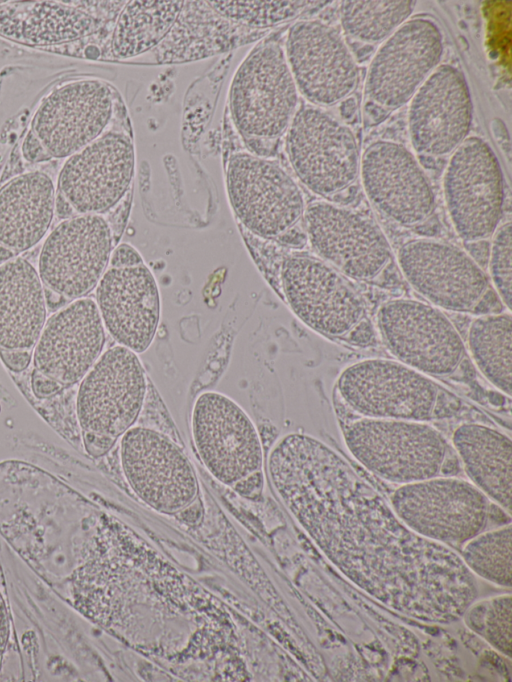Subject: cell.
Returning <instances> with one entry per match:
<instances>
[{
    "instance_id": "6da1fadb",
    "label": "cell",
    "mask_w": 512,
    "mask_h": 682,
    "mask_svg": "<svg viewBox=\"0 0 512 682\" xmlns=\"http://www.w3.org/2000/svg\"><path fill=\"white\" fill-rule=\"evenodd\" d=\"M267 468L277 496L324 557L379 603L447 625L477 600L478 583L462 557L411 531L320 439L299 432L282 436Z\"/></svg>"
},
{
    "instance_id": "7a4b0ae2",
    "label": "cell",
    "mask_w": 512,
    "mask_h": 682,
    "mask_svg": "<svg viewBox=\"0 0 512 682\" xmlns=\"http://www.w3.org/2000/svg\"><path fill=\"white\" fill-rule=\"evenodd\" d=\"M147 393L138 354L121 345L104 351L79 382L76 417L85 452L106 455L137 421Z\"/></svg>"
},
{
    "instance_id": "3957f363",
    "label": "cell",
    "mask_w": 512,
    "mask_h": 682,
    "mask_svg": "<svg viewBox=\"0 0 512 682\" xmlns=\"http://www.w3.org/2000/svg\"><path fill=\"white\" fill-rule=\"evenodd\" d=\"M298 103L283 47L274 41L255 46L238 66L229 89L230 115L250 153L268 158L266 144L285 134Z\"/></svg>"
},
{
    "instance_id": "277c9868",
    "label": "cell",
    "mask_w": 512,
    "mask_h": 682,
    "mask_svg": "<svg viewBox=\"0 0 512 682\" xmlns=\"http://www.w3.org/2000/svg\"><path fill=\"white\" fill-rule=\"evenodd\" d=\"M341 432L356 461L397 485L439 476L448 455L446 439L426 421L359 416L344 423Z\"/></svg>"
},
{
    "instance_id": "5b68a950",
    "label": "cell",
    "mask_w": 512,
    "mask_h": 682,
    "mask_svg": "<svg viewBox=\"0 0 512 682\" xmlns=\"http://www.w3.org/2000/svg\"><path fill=\"white\" fill-rule=\"evenodd\" d=\"M490 502L470 481L435 476L399 485L389 503L411 531L451 548L483 532Z\"/></svg>"
},
{
    "instance_id": "8992f818",
    "label": "cell",
    "mask_w": 512,
    "mask_h": 682,
    "mask_svg": "<svg viewBox=\"0 0 512 682\" xmlns=\"http://www.w3.org/2000/svg\"><path fill=\"white\" fill-rule=\"evenodd\" d=\"M442 192L461 240L476 243L491 238L502 221L505 185L501 164L487 141L469 136L450 154Z\"/></svg>"
},
{
    "instance_id": "52a82bcc",
    "label": "cell",
    "mask_w": 512,
    "mask_h": 682,
    "mask_svg": "<svg viewBox=\"0 0 512 682\" xmlns=\"http://www.w3.org/2000/svg\"><path fill=\"white\" fill-rule=\"evenodd\" d=\"M285 150L297 178L316 195L340 193L359 175L361 156L353 131L324 108L298 107L285 132Z\"/></svg>"
},
{
    "instance_id": "ba28073f",
    "label": "cell",
    "mask_w": 512,
    "mask_h": 682,
    "mask_svg": "<svg viewBox=\"0 0 512 682\" xmlns=\"http://www.w3.org/2000/svg\"><path fill=\"white\" fill-rule=\"evenodd\" d=\"M343 403L360 417L428 421L440 394L431 377L391 359L346 366L336 380Z\"/></svg>"
},
{
    "instance_id": "9c48e42d",
    "label": "cell",
    "mask_w": 512,
    "mask_h": 682,
    "mask_svg": "<svg viewBox=\"0 0 512 682\" xmlns=\"http://www.w3.org/2000/svg\"><path fill=\"white\" fill-rule=\"evenodd\" d=\"M377 330L394 358L429 377L456 371L465 344L439 308L411 298L384 302L376 314Z\"/></svg>"
},
{
    "instance_id": "30bf717a",
    "label": "cell",
    "mask_w": 512,
    "mask_h": 682,
    "mask_svg": "<svg viewBox=\"0 0 512 682\" xmlns=\"http://www.w3.org/2000/svg\"><path fill=\"white\" fill-rule=\"evenodd\" d=\"M226 188L238 220L253 234L279 238L303 217L298 183L278 163L246 151L229 157Z\"/></svg>"
},
{
    "instance_id": "8fae6325",
    "label": "cell",
    "mask_w": 512,
    "mask_h": 682,
    "mask_svg": "<svg viewBox=\"0 0 512 682\" xmlns=\"http://www.w3.org/2000/svg\"><path fill=\"white\" fill-rule=\"evenodd\" d=\"M120 462L135 495L153 510L175 515L198 497L193 466L167 435L133 426L120 438Z\"/></svg>"
},
{
    "instance_id": "7c38bea8",
    "label": "cell",
    "mask_w": 512,
    "mask_h": 682,
    "mask_svg": "<svg viewBox=\"0 0 512 682\" xmlns=\"http://www.w3.org/2000/svg\"><path fill=\"white\" fill-rule=\"evenodd\" d=\"M191 433L197 454L209 473L232 487L262 470L263 448L249 415L230 397L201 393L191 413Z\"/></svg>"
},
{
    "instance_id": "4fadbf2b",
    "label": "cell",
    "mask_w": 512,
    "mask_h": 682,
    "mask_svg": "<svg viewBox=\"0 0 512 682\" xmlns=\"http://www.w3.org/2000/svg\"><path fill=\"white\" fill-rule=\"evenodd\" d=\"M443 55L438 24L426 17L408 19L380 44L370 61L364 83L369 102L387 111L404 106Z\"/></svg>"
},
{
    "instance_id": "5bb4252c",
    "label": "cell",
    "mask_w": 512,
    "mask_h": 682,
    "mask_svg": "<svg viewBox=\"0 0 512 682\" xmlns=\"http://www.w3.org/2000/svg\"><path fill=\"white\" fill-rule=\"evenodd\" d=\"M283 49L297 90L311 105H336L356 89L359 71L355 58L331 24L320 19L293 23Z\"/></svg>"
},
{
    "instance_id": "9a60e30c",
    "label": "cell",
    "mask_w": 512,
    "mask_h": 682,
    "mask_svg": "<svg viewBox=\"0 0 512 682\" xmlns=\"http://www.w3.org/2000/svg\"><path fill=\"white\" fill-rule=\"evenodd\" d=\"M303 218L313 251L344 276L372 280L392 258L382 229L358 211L321 200L310 203Z\"/></svg>"
},
{
    "instance_id": "2e32d148",
    "label": "cell",
    "mask_w": 512,
    "mask_h": 682,
    "mask_svg": "<svg viewBox=\"0 0 512 682\" xmlns=\"http://www.w3.org/2000/svg\"><path fill=\"white\" fill-rule=\"evenodd\" d=\"M280 283L294 315L319 334L345 337L364 318L360 295L345 276L318 257H285Z\"/></svg>"
},
{
    "instance_id": "e0dca14e",
    "label": "cell",
    "mask_w": 512,
    "mask_h": 682,
    "mask_svg": "<svg viewBox=\"0 0 512 682\" xmlns=\"http://www.w3.org/2000/svg\"><path fill=\"white\" fill-rule=\"evenodd\" d=\"M396 258L412 289L441 310L470 312L488 290L489 279L482 267L451 243L412 239L399 247Z\"/></svg>"
},
{
    "instance_id": "ac0fdd59",
    "label": "cell",
    "mask_w": 512,
    "mask_h": 682,
    "mask_svg": "<svg viewBox=\"0 0 512 682\" xmlns=\"http://www.w3.org/2000/svg\"><path fill=\"white\" fill-rule=\"evenodd\" d=\"M113 234L102 215L78 214L59 223L45 240L38 274L66 300L83 298L107 270Z\"/></svg>"
},
{
    "instance_id": "d6986e66",
    "label": "cell",
    "mask_w": 512,
    "mask_h": 682,
    "mask_svg": "<svg viewBox=\"0 0 512 682\" xmlns=\"http://www.w3.org/2000/svg\"><path fill=\"white\" fill-rule=\"evenodd\" d=\"M359 175L370 203L398 225L420 224L434 212L429 177L415 155L396 141L370 143L360 157Z\"/></svg>"
},
{
    "instance_id": "ffe728a7",
    "label": "cell",
    "mask_w": 512,
    "mask_h": 682,
    "mask_svg": "<svg viewBox=\"0 0 512 682\" xmlns=\"http://www.w3.org/2000/svg\"><path fill=\"white\" fill-rule=\"evenodd\" d=\"M134 170L131 138L107 131L67 158L59 173L58 193L75 213L101 215L127 194Z\"/></svg>"
},
{
    "instance_id": "44dd1931",
    "label": "cell",
    "mask_w": 512,
    "mask_h": 682,
    "mask_svg": "<svg viewBox=\"0 0 512 682\" xmlns=\"http://www.w3.org/2000/svg\"><path fill=\"white\" fill-rule=\"evenodd\" d=\"M473 123V101L463 72L440 64L409 101L407 124L413 149L421 155L451 154Z\"/></svg>"
},
{
    "instance_id": "7402d4cb",
    "label": "cell",
    "mask_w": 512,
    "mask_h": 682,
    "mask_svg": "<svg viewBox=\"0 0 512 682\" xmlns=\"http://www.w3.org/2000/svg\"><path fill=\"white\" fill-rule=\"evenodd\" d=\"M113 114L112 92L100 80L69 82L37 108L31 131L51 158H68L101 136Z\"/></svg>"
},
{
    "instance_id": "603a6c76",
    "label": "cell",
    "mask_w": 512,
    "mask_h": 682,
    "mask_svg": "<svg viewBox=\"0 0 512 682\" xmlns=\"http://www.w3.org/2000/svg\"><path fill=\"white\" fill-rule=\"evenodd\" d=\"M105 338L95 300H73L46 320L32 350L33 371L60 390L73 386L103 353Z\"/></svg>"
},
{
    "instance_id": "cb8c5ba5",
    "label": "cell",
    "mask_w": 512,
    "mask_h": 682,
    "mask_svg": "<svg viewBox=\"0 0 512 682\" xmlns=\"http://www.w3.org/2000/svg\"><path fill=\"white\" fill-rule=\"evenodd\" d=\"M96 305L105 330L136 354L152 344L161 316L157 281L143 263L109 267L96 286Z\"/></svg>"
},
{
    "instance_id": "d4e9b609",
    "label": "cell",
    "mask_w": 512,
    "mask_h": 682,
    "mask_svg": "<svg viewBox=\"0 0 512 682\" xmlns=\"http://www.w3.org/2000/svg\"><path fill=\"white\" fill-rule=\"evenodd\" d=\"M42 281L31 263L13 258L0 266V350L32 351L46 322Z\"/></svg>"
},
{
    "instance_id": "484cf974",
    "label": "cell",
    "mask_w": 512,
    "mask_h": 682,
    "mask_svg": "<svg viewBox=\"0 0 512 682\" xmlns=\"http://www.w3.org/2000/svg\"><path fill=\"white\" fill-rule=\"evenodd\" d=\"M55 187L40 171L18 175L0 188V243L16 254L35 246L55 213Z\"/></svg>"
},
{
    "instance_id": "4316f807",
    "label": "cell",
    "mask_w": 512,
    "mask_h": 682,
    "mask_svg": "<svg viewBox=\"0 0 512 682\" xmlns=\"http://www.w3.org/2000/svg\"><path fill=\"white\" fill-rule=\"evenodd\" d=\"M451 439L470 482L511 515V438L484 424L464 423L456 427Z\"/></svg>"
},
{
    "instance_id": "83f0119b",
    "label": "cell",
    "mask_w": 512,
    "mask_h": 682,
    "mask_svg": "<svg viewBox=\"0 0 512 682\" xmlns=\"http://www.w3.org/2000/svg\"><path fill=\"white\" fill-rule=\"evenodd\" d=\"M99 21L64 2L0 1V36L29 45H53L94 33Z\"/></svg>"
},
{
    "instance_id": "f1b7e54d",
    "label": "cell",
    "mask_w": 512,
    "mask_h": 682,
    "mask_svg": "<svg viewBox=\"0 0 512 682\" xmlns=\"http://www.w3.org/2000/svg\"><path fill=\"white\" fill-rule=\"evenodd\" d=\"M184 5V1L127 2L112 34L114 57L129 59L155 48L168 36Z\"/></svg>"
},
{
    "instance_id": "f546056e",
    "label": "cell",
    "mask_w": 512,
    "mask_h": 682,
    "mask_svg": "<svg viewBox=\"0 0 512 682\" xmlns=\"http://www.w3.org/2000/svg\"><path fill=\"white\" fill-rule=\"evenodd\" d=\"M467 347L474 364L486 380L510 397L512 391L510 311L476 317L468 328Z\"/></svg>"
},
{
    "instance_id": "4dcf8cb0",
    "label": "cell",
    "mask_w": 512,
    "mask_h": 682,
    "mask_svg": "<svg viewBox=\"0 0 512 682\" xmlns=\"http://www.w3.org/2000/svg\"><path fill=\"white\" fill-rule=\"evenodd\" d=\"M416 4L411 0L341 1L340 23L345 34L356 41L382 43L409 19Z\"/></svg>"
},
{
    "instance_id": "1f68e13d",
    "label": "cell",
    "mask_w": 512,
    "mask_h": 682,
    "mask_svg": "<svg viewBox=\"0 0 512 682\" xmlns=\"http://www.w3.org/2000/svg\"><path fill=\"white\" fill-rule=\"evenodd\" d=\"M512 527L508 523L481 532L463 545L460 555L474 576L510 589L512 584Z\"/></svg>"
},
{
    "instance_id": "d6a6232c",
    "label": "cell",
    "mask_w": 512,
    "mask_h": 682,
    "mask_svg": "<svg viewBox=\"0 0 512 682\" xmlns=\"http://www.w3.org/2000/svg\"><path fill=\"white\" fill-rule=\"evenodd\" d=\"M330 1H206L223 19L251 28H267L294 19L311 8Z\"/></svg>"
},
{
    "instance_id": "836d02e7",
    "label": "cell",
    "mask_w": 512,
    "mask_h": 682,
    "mask_svg": "<svg viewBox=\"0 0 512 682\" xmlns=\"http://www.w3.org/2000/svg\"><path fill=\"white\" fill-rule=\"evenodd\" d=\"M470 630L507 658L512 654V597L510 594L474 601L463 617Z\"/></svg>"
},
{
    "instance_id": "e575fe53",
    "label": "cell",
    "mask_w": 512,
    "mask_h": 682,
    "mask_svg": "<svg viewBox=\"0 0 512 682\" xmlns=\"http://www.w3.org/2000/svg\"><path fill=\"white\" fill-rule=\"evenodd\" d=\"M512 239L511 222L501 223L491 236L488 269L489 278L498 298L511 310L512 300Z\"/></svg>"
},
{
    "instance_id": "d590c367",
    "label": "cell",
    "mask_w": 512,
    "mask_h": 682,
    "mask_svg": "<svg viewBox=\"0 0 512 682\" xmlns=\"http://www.w3.org/2000/svg\"><path fill=\"white\" fill-rule=\"evenodd\" d=\"M264 479L263 471L259 470L239 480L231 488L242 497L255 500L262 494Z\"/></svg>"
},
{
    "instance_id": "8d00e7d4",
    "label": "cell",
    "mask_w": 512,
    "mask_h": 682,
    "mask_svg": "<svg viewBox=\"0 0 512 682\" xmlns=\"http://www.w3.org/2000/svg\"><path fill=\"white\" fill-rule=\"evenodd\" d=\"M139 252L127 243L118 245L111 253L110 267H130L143 264Z\"/></svg>"
},
{
    "instance_id": "74e56055",
    "label": "cell",
    "mask_w": 512,
    "mask_h": 682,
    "mask_svg": "<svg viewBox=\"0 0 512 682\" xmlns=\"http://www.w3.org/2000/svg\"><path fill=\"white\" fill-rule=\"evenodd\" d=\"M23 157L29 162H43L51 159L43 144L32 132H28L22 144Z\"/></svg>"
},
{
    "instance_id": "f35d334b",
    "label": "cell",
    "mask_w": 512,
    "mask_h": 682,
    "mask_svg": "<svg viewBox=\"0 0 512 682\" xmlns=\"http://www.w3.org/2000/svg\"><path fill=\"white\" fill-rule=\"evenodd\" d=\"M0 358L10 371L19 373L25 370L32 362V351L0 350Z\"/></svg>"
},
{
    "instance_id": "ab89813d",
    "label": "cell",
    "mask_w": 512,
    "mask_h": 682,
    "mask_svg": "<svg viewBox=\"0 0 512 682\" xmlns=\"http://www.w3.org/2000/svg\"><path fill=\"white\" fill-rule=\"evenodd\" d=\"M10 637V619L8 607L0 591V674L2 671L4 656Z\"/></svg>"
},
{
    "instance_id": "60d3db41",
    "label": "cell",
    "mask_w": 512,
    "mask_h": 682,
    "mask_svg": "<svg viewBox=\"0 0 512 682\" xmlns=\"http://www.w3.org/2000/svg\"><path fill=\"white\" fill-rule=\"evenodd\" d=\"M357 346H369L375 341V330L364 318L346 335Z\"/></svg>"
},
{
    "instance_id": "b9f144b4",
    "label": "cell",
    "mask_w": 512,
    "mask_h": 682,
    "mask_svg": "<svg viewBox=\"0 0 512 682\" xmlns=\"http://www.w3.org/2000/svg\"><path fill=\"white\" fill-rule=\"evenodd\" d=\"M175 516L187 524L197 523L203 516L202 502L197 497L192 503L175 514Z\"/></svg>"
},
{
    "instance_id": "7bdbcfd3",
    "label": "cell",
    "mask_w": 512,
    "mask_h": 682,
    "mask_svg": "<svg viewBox=\"0 0 512 682\" xmlns=\"http://www.w3.org/2000/svg\"><path fill=\"white\" fill-rule=\"evenodd\" d=\"M55 212L59 218L64 220L75 216V211L70 203L58 192L55 199Z\"/></svg>"
},
{
    "instance_id": "ee69618b",
    "label": "cell",
    "mask_w": 512,
    "mask_h": 682,
    "mask_svg": "<svg viewBox=\"0 0 512 682\" xmlns=\"http://www.w3.org/2000/svg\"><path fill=\"white\" fill-rule=\"evenodd\" d=\"M357 108L358 103L356 98H354L353 96H349L340 103L339 106L340 115L345 120H350L355 116Z\"/></svg>"
},
{
    "instance_id": "f6af8a7d",
    "label": "cell",
    "mask_w": 512,
    "mask_h": 682,
    "mask_svg": "<svg viewBox=\"0 0 512 682\" xmlns=\"http://www.w3.org/2000/svg\"><path fill=\"white\" fill-rule=\"evenodd\" d=\"M46 304L49 307H58L65 303L66 299L57 292L44 288Z\"/></svg>"
},
{
    "instance_id": "bcb514c9",
    "label": "cell",
    "mask_w": 512,
    "mask_h": 682,
    "mask_svg": "<svg viewBox=\"0 0 512 682\" xmlns=\"http://www.w3.org/2000/svg\"><path fill=\"white\" fill-rule=\"evenodd\" d=\"M386 111L387 110L381 108L380 106H378L372 102H368V104L366 106V112L368 114V117L373 118L374 122H376L377 118L382 119L385 116Z\"/></svg>"
},
{
    "instance_id": "7dc6e473",
    "label": "cell",
    "mask_w": 512,
    "mask_h": 682,
    "mask_svg": "<svg viewBox=\"0 0 512 682\" xmlns=\"http://www.w3.org/2000/svg\"><path fill=\"white\" fill-rule=\"evenodd\" d=\"M16 253L0 243V266L16 257Z\"/></svg>"
}]
</instances>
